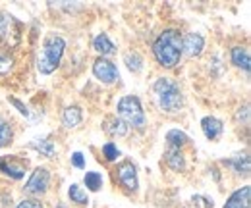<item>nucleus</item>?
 Listing matches in <instances>:
<instances>
[{
  "instance_id": "nucleus-1",
  "label": "nucleus",
  "mask_w": 251,
  "mask_h": 208,
  "mask_svg": "<svg viewBox=\"0 0 251 208\" xmlns=\"http://www.w3.org/2000/svg\"><path fill=\"white\" fill-rule=\"evenodd\" d=\"M153 54L162 68H174L182 58V35H180V31H162L153 43Z\"/></svg>"
},
{
  "instance_id": "nucleus-2",
  "label": "nucleus",
  "mask_w": 251,
  "mask_h": 208,
  "mask_svg": "<svg viewBox=\"0 0 251 208\" xmlns=\"http://www.w3.org/2000/svg\"><path fill=\"white\" fill-rule=\"evenodd\" d=\"M153 96H155L157 106L166 114L180 112V108L184 104V96H182L178 83L168 77H158L153 83Z\"/></svg>"
},
{
  "instance_id": "nucleus-3",
  "label": "nucleus",
  "mask_w": 251,
  "mask_h": 208,
  "mask_svg": "<svg viewBox=\"0 0 251 208\" xmlns=\"http://www.w3.org/2000/svg\"><path fill=\"white\" fill-rule=\"evenodd\" d=\"M64 48H66V43H64L62 37L58 35H50L45 43H43V48H41V54H39V60H37V69L45 75L52 73L60 60H62Z\"/></svg>"
},
{
  "instance_id": "nucleus-4",
  "label": "nucleus",
  "mask_w": 251,
  "mask_h": 208,
  "mask_svg": "<svg viewBox=\"0 0 251 208\" xmlns=\"http://www.w3.org/2000/svg\"><path fill=\"white\" fill-rule=\"evenodd\" d=\"M118 116L126 125L141 129L145 125V112L141 108V102L133 94H126L118 100Z\"/></svg>"
},
{
  "instance_id": "nucleus-5",
  "label": "nucleus",
  "mask_w": 251,
  "mask_h": 208,
  "mask_svg": "<svg viewBox=\"0 0 251 208\" xmlns=\"http://www.w3.org/2000/svg\"><path fill=\"white\" fill-rule=\"evenodd\" d=\"M49 185H50V172H49L47 168H41V166H39V168H35L31 178L27 179L24 191H25L27 195H33V197H41V195L47 193Z\"/></svg>"
},
{
  "instance_id": "nucleus-6",
  "label": "nucleus",
  "mask_w": 251,
  "mask_h": 208,
  "mask_svg": "<svg viewBox=\"0 0 251 208\" xmlns=\"http://www.w3.org/2000/svg\"><path fill=\"white\" fill-rule=\"evenodd\" d=\"M93 73L100 83H106V85L114 83V81L120 77L116 64H112L110 60L102 58V56H100V58H97L93 62Z\"/></svg>"
},
{
  "instance_id": "nucleus-7",
  "label": "nucleus",
  "mask_w": 251,
  "mask_h": 208,
  "mask_svg": "<svg viewBox=\"0 0 251 208\" xmlns=\"http://www.w3.org/2000/svg\"><path fill=\"white\" fill-rule=\"evenodd\" d=\"M116 178H118V183L124 187L127 193H135L137 191V170H135L133 162H129V160L122 162L116 168Z\"/></svg>"
},
{
  "instance_id": "nucleus-8",
  "label": "nucleus",
  "mask_w": 251,
  "mask_h": 208,
  "mask_svg": "<svg viewBox=\"0 0 251 208\" xmlns=\"http://www.w3.org/2000/svg\"><path fill=\"white\" fill-rule=\"evenodd\" d=\"M25 166H27V160L22 162L18 160L16 156H6V158H0V172L4 176H8L10 179H22L25 176Z\"/></svg>"
},
{
  "instance_id": "nucleus-9",
  "label": "nucleus",
  "mask_w": 251,
  "mask_h": 208,
  "mask_svg": "<svg viewBox=\"0 0 251 208\" xmlns=\"http://www.w3.org/2000/svg\"><path fill=\"white\" fill-rule=\"evenodd\" d=\"M203 46H205V39L199 33H188L182 39V52H186L189 58L199 56L203 52Z\"/></svg>"
},
{
  "instance_id": "nucleus-10",
  "label": "nucleus",
  "mask_w": 251,
  "mask_h": 208,
  "mask_svg": "<svg viewBox=\"0 0 251 208\" xmlns=\"http://www.w3.org/2000/svg\"><path fill=\"white\" fill-rule=\"evenodd\" d=\"M201 129H203V135L209 141H217V139H220V135L224 131V125H222V121L219 118L207 116V118L201 119Z\"/></svg>"
},
{
  "instance_id": "nucleus-11",
  "label": "nucleus",
  "mask_w": 251,
  "mask_h": 208,
  "mask_svg": "<svg viewBox=\"0 0 251 208\" xmlns=\"http://www.w3.org/2000/svg\"><path fill=\"white\" fill-rule=\"evenodd\" d=\"M250 199H251V187L246 185L238 191H234L228 201L224 203V208H250Z\"/></svg>"
},
{
  "instance_id": "nucleus-12",
  "label": "nucleus",
  "mask_w": 251,
  "mask_h": 208,
  "mask_svg": "<svg viewBox=\"0 0 251 208\" xmlns=\"http://www.w3.org/2000/svg\"><path fill=\"white\" fill-rule=\"evenodd\" d=\"M164 160H166V166L174 172H184L186 170V158L182 154V150L176 149V147H168L164 152Z\"/></svg>"
},
{
  "instance_id": "nucleus-13",
  "label": "nucleus",
  "mask_w": 251,
  "mask_h": 208,
  "mask_svg": "<svg viewBox=\"0 0 251 208\" xmlns=\"http://www.w3.org/2000/svg\"><path fill=\"white\" fill-rule=\"evenodd\" d=\"M102 129H104V133L110 135V137H124L126 133H127V125H126L118 116H108V118H104Z\"/></svg>"
},
{
  "instance_id": "nucleus-14",
  "label": "nucleus",
  "mask_w": 251,
  "mask_h": 208,
  "mask_svg": "<svg viewBox=\"0 0 251 208\" xmlns=\"http://www.w3.org/2000/svg\"><path fill=\"white\" fill-rule=\"evenodd\" d=\"M230 58H232V64H234V66H238V68H242L244 71L250 73L251 58H250V50H248L246 46H234L232 52H230Z\"/></svg>"
},
{
  "instance_id": "nucleus-15",
  "label": "nucleus",
  "mask_w": 251,
  "mask_h": 208,
  "mask_svg": "<svg viewBox=\"0 0 251 208\" xmlns=\"http://www.w3.org/2000/svg\"><path fill=\"white\" fill-rule=\"evenodd\" d=\"M81 118H83V114H81V108H79V106H68L62 114L64 127H66V129L77 127V125L81 123Z\"/></svg>"
},
{
  "instance_id": "nucleus-16",
  "label": "nucleus",
  "mask_w": 251,
  "mask_h": 208,
  "mask_svg": "<svg viewBox=\"0 0 251 208\" xmlns=\"http://www.w3.org/2000/svg\"><path fill=\"white\" fill-rule=\"evenodd\" d=\"M93 48L99 52V54H102V58L114 52V45H112V41L108 39V35H106V33H100V35H97V37H95Z\"/></svg>"
},
{
  "instance_id": "nucleus-17",
  "label": "nucleus",
  "mask_w": 251,
  "mask_h": 208,
  "mask_svg": "<svg viewBox=\"0 0 251 208\" xmlns=\"http://www.w3.org/2000/svg\"><path fill=\"white\" fill-rule=\"evenodd\" d=\"M29 147L35 149L41 156H45V158H54V152H56L54 143L50 139H35Z\"/></svg>"
},
{
  "instance_id": "nucleus-18",
  "label": "nucleus",
  "mask_w": 251,
  "mask_h": 208,
  "mask_svg": "<svg viewBox=\"0 0 251 208\" xmlns=\"http://www.w3.org/2000/svg\"><path fill=\"white\" fill-rule=\"evenodd\" d=\"M166 143H168V147H176L182 150V147H186L189 143V137L180 129H170L166 133Z\"/></svg>"
},
{
  "instance_id": "nucleus-19",
  "label": "nucleus",
  "mask_w": 251,
  "mask_h": 208,
  "mask_svg": "<svg viewBox=\"0 0 251 208\" xmlns=\"http://www.w3.org/2000/svg\"><path fill=\"white\" fill-rule=\"evenodd\" d=\"M68 197H70L72 203H75V205H79V207H85V205L89 203L87 193H85L83 187H79L77 183H72V185H70V189H68Z\"/></svg>"
},
{
  "instance_id": "nucleus-20",
  "label": "nucleus",
  "mask_w": 251,
  "mask_h": 208,
  "mask_svg": "<svg viewBox=\"0 0 251 208\" xmlns=\"http://www.w3.org/2000/svg\"><path fill=\"white\" fill-rule=\"evenodd\" d=\"M124 62H126V66H127V69L133 71V73H139V71L143 69V58H141V54H139L137 50L127 52Z\"/></svg>"
},
{
  "instance_id": "nucleus-21",
  "label": "nucleus",
  "mask_w": 251,
  "mask_h": 208,
  "mask_svg": "<svg viewBox=\"0 0 251 208\" xmlns=\"http://www.w3.org/2000/svg\"><path fill=\"white\" fill-rule=\"evenodd\" d=\"M228 164L234 166V170H236L238 174L250 176V156H248V152H246V154H240V156H236V158H232V160H228Z\"/></svg>"
},
{
  "instance_id": "nucleus-22",
  "label": "nucleus",
  "mask_w": 251,
  "mask_h": 208,
  "mask_svg": "<svg viewBox=\"0 0 251 208\" xmlns=\"http://www.w3.org/2000/svg\"><path fill=\"white\" fill-rule=\"evenodd\" d=\"M12 139H14V131H12L10 123L0 116V149H2V147H6V145H10V143H12Z\"/></svg>"
},
{
  "instance_id": "nucleus-23",
  "label": "nucleus",
  "mask_w": 251,
  "mask_h": 208,
  "mask_svg": "<svg viewBox=\"0 0 251 208\" xmlns=\"http://www.w3.org/2000/svg\"><path fill=\"white\" fill-rule=\"evenodd\" d=\"M83 181H85V187H87L89 191H93V193L102 187V176H100L99 172H87Z\"/></svg>"
},
{
  "instance_id": "nucleus-24",
  "label": "nucleus",
  "mask_w": 251,
  "mask_h": 208,
  "mask_svg": "<svg viewBox=\"0 0 251 208\" xmlns=\"http://www.w3.org/2000/svg\"><path fill=\"white\" fill-rule=\"evenodd\" d=\"M12 23H14L12 16L0 12V41H2V39H8V41H10V33H12L10 25H12Z\"/></svg>"
},
{
  "instance_id": "nucleus-25",
  "label": "nucleus",
  "mask_w": 251,
  "mask_h": 208,
  "mask_svg": "<svg viewBox=\"0 0 251 208\" xmlns=\"http://www.w3.org/2000/svg\"><path fill=\"white\" fill-rule=\"evenodd\" d=\"M102 156H104L108 162H114V160L120 158V150H118V147H116L112 141H108L106 145H102Z\"/></svg>"
},
{
  "instance_id": "nucleus-26",
  "label": "nucleus",
  "mask_w": 251,
  "mask_h": 208,
  "mask_svg": "<svg viewBox=\"0 0 251 208\" xmlns=\"http://www.w3.org/2000/svg\"><path fill=\"white\" fill-rule=\"evenodd\" d=\"M14 68V58L6 52H0V75H6Z\"/></svg>"
},
{
  "instance_id": "nucleus-27",
  "label": "nucleus",
  "mask_w": 251,
  "mask_h": 208,
  "mask_svg": "<svg viewBox=\"0 0 251 208\" xmlns=\"http://www.w3.org/2000/svg\"><path fill=\"white\" fill-rule=\"evenodd\" d=\"M72 164H74L75 168L83 170V168H85V160H83V154H81V152H74V154H72Z\"/></svg>"
},
{
  "instance_id": "nucleus-28",
  "label": "nucleus",
  "mask_w": 251,
  "mask_h": 208,
  "mask_svg": "<svg viewBox=\"0 0 251 208\" xmlns=\"http://www.w3.org/2000/svg\"><path fill=\"white\" fill-rule=\"evenodd\" d=\"M242 118H244V123H246V125L250 123V106H248V104H246L244 108H240L238 114H236V119H238V121H240Z\"/></svg>"
},
{
  "instance_id": "nucleus-29",
  "label": "nucleus",
  "mask_w": 251,
  "mask_h": 208,
  "mask_svg": "<svg viewBox=\"0 0 251 208\" xmlns=\"http://www.w3.org/2000/svg\"><path fill=\"white\" fill-rule=\"evenodd\" d=\"M16 208H43V205L39 201H35V199H25V201H22Z\"/></svg>"
},
{
  "instance_id": "nucleus-30",
  "label": "nucleus",
  "mask_w": 251,
  "mask_h": 208,
  "mask_svg": "<svg viewBox=\"0 0 251 208\" xmlns=\"http://www.w3.org/2000/svg\"><path fill=\"white\" fill-rule=\"evenodd\" d=\"M10 102H12V104H14V106L20 110V114H24V116H29V110H27V108H25V106H24L20 100H16V98H10Z\"/></svg>"
}]
</instances>
